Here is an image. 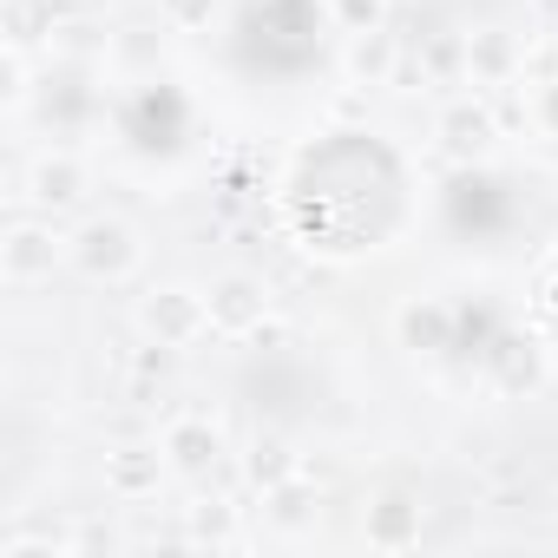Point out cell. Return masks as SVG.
I'll return each mask as SVG.
<instances>
[{
	"instance_id": "6da1fadb",
	"label": "cell",
	"mask_w": 558,
	"mask_h": 558,
	"mask_svg": "<svg viewBox=\"0 0 558 558\" xmlns=\"http://www.w3.org/2000/svg\"><path fill=\"white\" fill-rule=\"evenodd\" d=\"M138 263H145V236H138V223H125V217H80V230L66 236V269H80L86 283H106V290H119V283H132L138 276Z\"/></svg>"
},
{
	"instance_id": "7a4b0ae2",
	"label": "cell",
	"mask_w": 558,
	"mask_h": 558,
	"mask_svg": "<svg viewBox=\"0 0 558 558\" xmlns=\"http://www.w3.org/2000/svg\"><path fill=\"white\" fill-rule=\"evenodd\" d=\"M66 263V236L53 230L47 210H27L8 223V236H0V276H8L14 290H40L53 283V269Z\"/></svg>"
},
{
	"instance_id": "3957f363",
	"label": "cell",
	"mask_w": 558,
	"mask_h": 558,
	"mask_svg": "<svg viewBox=\"0 0 558 558\" xmlns=\"http://www.w3.org/2000/svg\"><path fill=\"white\" fill-rule=\"evenodd\" d=\"M138 329L145 342H165V349H191L210 336V296L191 290V283H158L138 296Z\"/></svg>"
},
{
	"instance_id": "277c9868",
	"label": "cell",
	"mask_w": 558,
	"mask_h": 558,
	"mask_svg": "<svg viewBox=\"0 0 558 558\" xmlns=\"http://www.w3.org/2000/svg\"><path fill=\"white\" fill-rule=\"evenodd\" d=\"M204 296H210V336H223V342H243V336H256L269 323V290H263V276H250V269L217 276Z\"/></svg>"
},
{
	"instance_id": "5b68a950",
	"label": "cell",
	"mask_w": 558,
	"mask_h": 558,
	"mask_svg": "<svg viewBox=\"0 0 558 558\" xmlns=\"http://www.w3.org/2000/svg\"><path fill=\"white\" fill-rule=\"evenodd\" d=\"M86 191H93V171H86V158H80V151H40V158L27 165V204H34V210H47V217L80 210V204H86Z\"/></svg>"
},
{
	"instance_id": "8992f818",
	"label": "cell",
	"mask_w": 558,
	"mask_h": 558,
	"mask_svg": "<svg viewBox=\"0 0 558 558\" xmlns=\"http://www.w3.org/2000/svg\"><path fill=\"white\" fill-rule=\"evenodd\" d=\"M158 447H165L171 473H184V480L217 473V460L230 453V440H223V427H217L210 414H171V421H165V434H158Z\"/></svg>"
},
{
	"instance_id": "52a82bcc",
	"label": "cell",
	"mask_w": 558,
	"mask_h": 558,
	"mask_svg": "<svg viewBox=\"0 0 558 558\" xmlns=\"http://www.w3.org/2000/svg\"><path fill=\"white\" fill-rule=\"evenodd\" d=\"M434 132H440V151H447L453 165H480V158L499 145V119H493L486 99H447Z\"/></svg>"
},
{
	"instance_id": "ba28073f",
	"label": "cell",
	"mask_w": 558,
	"mask_h": 558,
	"mask_svg": "<svg viewBox=\"0 0 558 558\" xmlns=\"http://www.w3.org/2000/svg\"><path fill=\"white\" fill-rule=\"evenodd\" d=\"M395 336L414 355H453L460 349V310L447 296H408L395 316Z\"/></svg>"
},
{
	"instance_id": "9c48e42d",
	"label": "cell",
	"mask_w": 558,
	"mask_h": 558,
	"mask_svg": "<svg viewBox=\"0 0 558 558\" xmlns=\"http://www.w3.org/2000/svg\"><path fill=\"white\" fill-rule=\"evenodd\" d=\"M486 381H493V395H506V401L538 395V388H545V349H538L532 336H493V349H486Z\"/></svg>"
},
{
	"instance_id": "30bf717a",
	"label": "cell",
	"mask_w": 558,
	"mask_h": 558,
	"mask_svg": "<svg viewBox=\"0 0 558 558\" xmlns=\"http://www.w3.org/2000/svg\"><path fill=\"white\" fill-rule=\"evenodd\" d=\"M165 473H171V460H165L158 440H151V447H112V453H106V493H112L119 506H145V499H158Z\"/></svg>"
},
{
	"instance_id": "8fae6325",
	"label": "cell",
	"mask_w": 558,
	"mask_h": 558,
	"mask_svg": "<svg viewBox=\"0 0 558 558\" xmlns=\"http://www.w3.org/2000/svg\"><path fill=\"white\" fill-rule=\"evenodd\" d=\"M519 73H525V47H519L506 27L466 34V80H473V86H512Z\"/></svg>"
},
{
	"instance_id": "7c38bea8",
	"label": "cell",
	"mask_w": 558,
	"mask_h": 558,
	"mask_svg": "<svg viewBox=\"0 0 558 558\" xmlns=\"http://www.w3.org/2000/svg\"><path fill=\"white\" fill-rule=\"evenodd\" d=\"M362 532H368L375 551H414V545H421V499H414V493H381V499H368Z\"/></svg>"
},
{
	"instance_id": "4fadbf2b",
	"label": "cell",
	"mask_w": 558,
	"mask_h": 558,
	"mask_svg": "<svg viewBox=\"0 0 558 558\" xmlns=\"http://www.w3.org/2000/svg\"><path fill=\"white\" fill-rule=\"evenodd\" d=\"M401 60H408V47L388 34V27H375V34H349V53H342V66H349V86H395V73H401Z\"/></svg>"
},
{
	"instance_id": "5bb4252c",
	"label": "cell",
	"mask_w": 558,
	"mask_h": 558,
	"mask_svg": "<svg viewBox=\"0 0 558 558\" xmlns=\"http://www.w3.org/2000/svg\"><path fill=\"white\" fill-rule=\"evenodd\" d=\"M184 545H236L243 538V512L223 499V493H197L191 506H184V532H178Z\"/></svg>"
},
{
	"instance_id": "9a60e30c",
	"label": "cell",
	"mask_w": 558,
	"mask_h": 558,
	"mask_svg": "<svg viewBox=\"0 0 558 558\" xmlns=\"http://www.w3.org/2000/svg\"><path fill=\"white\" fill-rule=\"evenodd\" d=\"M303 473V453L283 440V434H256L250 447H243V480L256 486V493H276L283 480H296Z\"/></svg>"
},
{
	"instance_id": "2e32d148",
	"label": "cell",
	"mask_w": 558,
	"mask_h": 558,
	"mask_svg": "<svg viewBox=\"0 0 558 558\" xmlns=\"http://www.w3.org/2000/svg\"><path fill=\"white\" fill-rule=\"evenodd\" d=\"M178 355H184V349L145 342V349L132 355V368H125V395H132V401H158V395L171 388V368H178Z\"/></svg>"
},
{
	"instance_id": "e0dca14e",
	"label": "cell",
	"mask_w": 558,
	"mask_h": 558,
	"mask_svg": "<svg viewBox=\"0 0 558 558\" xmlns=\"http://www.w3.org/2000/svg\"><path fill=\"white\" fill-rule=\"evenodd\" d=\"M60 21H66L60 0H8V40L14 47H34V40L60 34Z\"/></svg>"
},
{
	"instance_id": "ac0fdd59",
	"label": "cell",
	"mask_w": 558,
	"mask_h": 558,
	"mask_svg": "<svg viewBox=\"0 0 558 558\" xmlns=\"http://www.w3.org/2000/svg\"><path fill=\"white\" fill-rule=\"evenodd\" d=\"M263 512L276 519V525H310L316 519V493H310V466L296 473V480H283V486H276V493H263Z\"/></svg>"
},
{
	"instance_id": "d6986e66",
	"label": "cell",
	"mask_w": 558,
	"mask_h": 558,
	"mask_svg": "<svg viewBox=\"0 0 558 558\" xmlns=\"http://www.w3.org/2000/svg\"><path fill=\"white\" fill-rule=\"evenodd\" d=\"M329 21L342 34H375L388 27V0H329Z\"/></svg>"
},
{
	"instance_id": "ffe728a7",
	"label": "cell",
	"mask_w": 558,
	"mask_h": 558,
	"mask_svg": "<svg viewBox=\"0 0 558 558\" xmlns=\"http://www.w3.org/2000/svg\"><path fill=\"white\" fill-rule=\"evenodd\" d=\"M427 73H434V80H466V34L427 40Z\"/></svg>"
},
{
	"instance_id": "44dd1931",
	"label": "cell",
	"mask_w": 558,
	"mask_h": 558,
	"mask_svg": "<svg viewBox=\"0 0 558 558\" xmlns=\"http://www.w3.org/2000/svg\"><path fill=\"white\" fill-rule=\"evenodd\" d=\"M217 8H223V0H158L165 27H178V34H197V27H210V21H217Z\"/></svg>"
},
{
	"instance_id": "7402d4cb",
	"label": "cell",
	"mask_w": 558,
	"mask_h": 558,
	"mask_svg": "<svg viewBox=\"0 0 558 558\" xmlns=\"http://www.w3.org/2000/svg\"><path fill=\"white\" fill-rule=\"evenodd\" d=\"M0 99L8 106L27 99V47H14V40H8V53H0Z\"/></svg>"
}]
</instances>
